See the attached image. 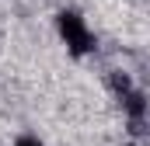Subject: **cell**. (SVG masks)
<instances>
[{
    "mask_svg": "<svg viewBox=\"0 0 150 146\" xmlns=\"http://www.w3.org/2000/svg\"><path fill=\"white\" fill-rule=\"evenodd\" d=\"M56 32H59L63 45H67L74 56L94 52V32H91V25H87L77 11H59V14H56Z\"/></svg>",
    "mask_w": 150,
    "mask_h": 146,
    "instance_id": "cell-1",
    "label": "cell"
},
{
    "mask_svg": "<svg viewBox=\"0 0 150 146\" xmlns=\"http://www.w3.org/2000/svg\"><path fill=\"white\" fill-rule=\"evenodd\" d=\"M14 146H45V143L38 139L35 132H25V136H18V139H14Z\"/></svg>",
    "mask_w": 150,
    "mask_h": 146,
    "instance_id": "cell-2",
    "label": "cell"
}]
</instances>
